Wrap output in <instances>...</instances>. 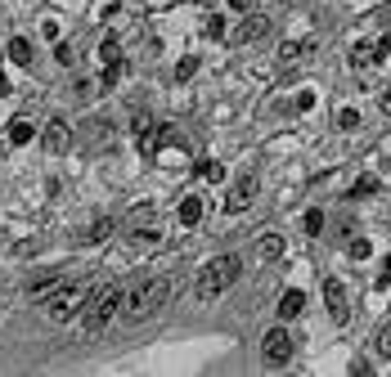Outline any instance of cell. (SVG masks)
I'll use <instances>...</instances> for the list:
<instances>
[{"instance_id":"obj_1","label":"cell","mask_w":391,"mask_h":377,"mask_svg":"<svg viewBox=\"0 0 391 377\" xmlns=\"http://www.w3.org/2000/svg\"><path fill=\"white\" fill-rule=\"evenodd\" d=\"M117 310H121V283H100V288H90V297H85V306H81V328H85V337H100Z\"/></svg>"},{"instance_id":"obj_2","label":"cell","mask_w":391,"mask_h":377,"mask_svg":"<svg viewBox=\"0 0 391 377\" xmlns=\"http://www.w3.org/2000/svg\"><path fill=\"white\" fill-rule=\"evenodd\" d=\"M239 274H243V257L225 252V257H216V261L203 265V274H198V283H193V292H198V301H216L229 283H239Z\"/></svg>"},{"instance_id":"obj_3","label":"cell","mask_w":391,"mask_h":377,"mask_svg":"<svg viewBox=\"0 0 391 377\" xmlns=\"http://www.w3.org/2000/svg\"><path fill=\"white\" fill-rule=\"evenodd\" d=\"M167 297H171V283H167V278H140V283L126 292V319H131V323L153 319V314L167 306Z\"/></svg>"},{"instance_id":"obj_4","label":"cell","mask_w":391,"mask_h":377,"mask_svg":"<svg viewBox=\"0 0 391 377\" xmlns=\"http://www.w3.org/2000/svg\"><path fill=\"white\" fill-rule=\"evenodd\" d=\"M85 297H90V283H85V278H77V283H68L64 292H59V297H50V306H45V314H50L54 323H64V319H72V314H81Z\"/></svg>"},{"instance_id":"obj_5","label":"cell","mask_w":391,"mask_h":377,"mask_svg":"<svg viewBox=\"0 0 391 377\" xmlns=\"http://www.w3.org/2000/svg\"><path fill=\"white\" fill-rule=\"evenodd\" d=\"M292 337H288V328H270V333L261 337V359L265 364H288L292 359Z\"/></svg>"},{"instance_id":"obj_6","label":"cell","mask_w":391,"mask_h":377,"mask_svg":"<svg viewBox=\"0 0 391 377\" xmlns=\"http://www.w3.org/2000/svg\"><path fill=\"white\" fill-rule=\"evenodd\" d=\"M324 301H328V314H333V323H347V319H351L347 288H342L337 278H328V283H324Z\"/></svg>"},{"instance_id":"obj_7","label":"cell","mask_w":391,"mask_h":377,"mask_svg":"<svg viewBox=\"0 0 391 377\" xmlns=\"http://www.w3.org/2000/svg\"><path fill=\"white\" fill-rule=\"evenodd\" d=\"M41 144H45L50 153H68V144H72V126H68L64 117H54L50 126L41 130Z\"/></svg>"},{"instance_id":"obj_8","label":"cell","mask_w":391,"mask_h":377,"mask_svg":"<svg viewBox=\"0 0 391 377\" xmlns=\"http://www.w3.org/2000/svg\"><path fill=\"white\" fill-rule=\"evenodd\" d=\"M157 238V211L153 206H144V211H136V221H131V242H153Z\"/></svg>"},{"instance_id":"obj_9","label":"cell","mask_w":391,"mask_h":377,"mask_svg":"<svg viewBox=\"0 0 391 377\" xmlns=\"http://www.w3.org/2000/svg\"><path fill=\"white\" fill-rule=\"evenodd\" d=\"M265 36H270V18L265 14H248V23L234 32V41L239 45H256V41H265Z\"/></svg>"},{"instance_id":"obj_10","label":"cell","mask_w":391,"mask_h":377,"mask_svg":"<svg viewBox=\"0 0 391 377\" xmlns=\"http://www.w3.org/2000/svg\"><path fill=\"white\" fill-rule=\"evenodd\" d=\"M167 140H176V130H171V126H149L144 135H136V144H140V153H144V157H157Z\"/></svg>"},{"instance_id":"obj_11","label":"cell","mask_w":391,"mask_h":377,"mask_svg":"<svg viewBox=\"0 0 391 377\" xmlns=\"http://www.w3.org/2000/svg\"><path fill=\"white\" fill-rule=\"evenodd\" d=\"M252 198H256V175L248 171V175H239V185H234V189H229L225 206H229V211H243V206H248Z\"/></svg>"},{"instance_id":"obj_12","label":"cell","mask_w":391,"mask_h":377,"mask_svg":"<svg viewBox=\"0 0 391 377\" xmlns=\"http://www.w3.org/2000/svg\"><path fill=\"white\" fill-rule=\"evenodd\" d=\"M279 257H284V238L275 229H261L256 234V261H279Z\"/></svg>"},{"instance_id":"obj_13","label":"cell","mask_w":391,"mask_h":377,"mask_svg":"<svg viewBox=\"0 0 391 377\" xmlns=\"http://www.w3.org/2000/svg\"><path fill=\"white\" fill-rule=\"evenodd\" d=\"M54 288H64V270H45L41 278H32V283H28V297L41 301V297H50Z\"/></svg>"},{"instance_id":"obj_14","label":"cell","mask_w":391,"mask_h":377,"mask_svg":"<svg viewBox=\"0 0 391 377\" xmlns=\"http://www.w3.org/2000/svg\"><path fill=\"white\" fill-rule=\"evenodd\" d=\"M306 310V292H297V288H288L284 297H279V319H297V314Z\"/></svg>"},{"instance_id":"obj_15","label":"cell","mask_w":391,"mask_h":377,"mask_svg":"<svg viewBox=\"0 0 391 377\" xmlns=\"http://www.w3.org/2000/svg\"><path fill=\"white\" fill-rule=\"evenodd\" d=\"M198 221H203V198H198V193L180 198V225H185V229H193Z\"/></svg>"},{"instance_id":"obj_16","label":"cell","mask_w":391,"mask_h":377,"mask_svg":"<svg viewBox=\"0 0 391 377\" xmlns=\"http://www.w3.org/2000/svg\"><path fill=\"white\" fill-rule=\"evenodd\" d=\"M315 50V41H288L284 50H279V63L292 68V63H301V54H311Z\"/></svg>"},{"instance_id":"obj_17","label":"cell","mask_w":391,"mask_h":377,"mask_svg":"<svg viewBox=\"0 0 391 377\" xmlns=\"http://www.w3.org/2000/svg\"><path fill=\"white\" fill-rule=\"evenodd\" d=\"M351 63H356V68L378 63V41H360V45H351Z\"/></svg>"},{"instance_id":"obj_18","label":"cell","mask_w":391,"mask_h":377,"mask_svg":"<svg viewBox=\"0 0 391 377\" xmlns=\"http://www.w3.org/2000/svg\"><path fill=\"white\" fill-rule=\"evenodd\" d=\"M121 63V45H117V36H104L100 41V68H117Z\"/></svg>"},{"instance_id":"obj_19","label":"cell","mask_w":391,"mask_h":377,"mask_svg":"<svg viewBox=\"0 0 391 377\" xmlns=\"http://www.w3.org/2000/svg\"><path fill=\"white\" fill-rule=\"evenodd\" d=\"M9 58H14L18 68H32V41L28 36H14V41H9Z\"/></svg>"},{"instance_id":"obj_20","label":"cell","mask_w":391,"mask_h":377,"mask_svg":"<svg viewBox=\"0 0 391 377\" xmlns=\"http://www.w3.org/2000/svg\"><path fill=\"white\" fill-rule=\"evenodd\" d=\"M32 135H36V130H32L28 117H14V121H9V144H32Z\"/></svg>"},{"instance_id":"obj_21","label":"cell","mask_w":391,"mask_h":377,"mask_svg":"<svg viewBox=\"0 0 391 377\" xmlns=\"http://www.w3.org/2000/svg\"><path fill=\"white\" fill-rule=\"evenodd\" d=\"M193 171H198V180H207V185H221V180H225V166L212 162V157H207V162H198Z\"/></svg>"},{"instance_id":"obj_22","label":"cell","mask_w":391,"mask_h":377,"mask_svg":"<svg viewBox=\"0 0 391 377\" xmlns=\"http://www.w3.org/2000/svg\"><path fill=\"white\" fill-rule=\"evenodd\" d=\"M373 193H378V175H360L356 189H351V202L356 198H373Z\"/></svg>"},{"instance_id":"obj_23","label":"cell","mask_w":391,"mask_h":377,"mask_svg":"<svg viewBox=\"0 0 391 377\" xmlns=\"http://www.w3.org/2000/svg\"><path fill=\"white\" fill-rule=\"evenodd\" d=\"M373 350H378L383 359H391V323H383V328H378V337H373Z\"/></svg>"},{"instance_id":"obj_24","label":"cell","mask_w":391,"mask_h":377,"mask_svg":"<svg viewBox=\"0 0 391 377\" xmlns=\"http://www.w3.org/2000/svg\"><path fill=\"white\" fill-rule=\"evenodd\" d=\"M337 126H342V130H356V126H360V113H356V108H342V113H337Z\"/></svg>"},{"instance_id":"obj_25","label":"cell","mask_w":391,"mask_h":377,"mask_svg":"<svg viewBox=\"0 0 391 377\" xmlns=\"http://www.w3.org/2000/svg\"><path fill=\"white\" fill-rule=\"evenodd\" d=\"M207 36H212V41H221V36H225V18L221 14H212V18H207V27H203Z\"/></svg>"},{"instance_id":"obj_26","label":"cell","mask_w":391,"mask_h":377,"mask_svg":"<svg viewBox=\"0 0 391 377\" xmlns=\"http://www.w3.org/2000/svg\"><path fill=\"white\" fill-rule=\"evenodd\" d=\"M193 72H198V58H180V68H176V81H189Z\"/></svg>"},{"instance_id":"obj_27","label":"cell","mask_w":391,"mask_h":377,"mask_svg":"<svg viewBox=\"0 0 391 377\" xmlns=\"http://www.w3.org/2000/svg\"><path fill=\"white\" fill-rule=\"evenodd\" d=\"M108 234H113V221H100V225L90 229V238H85V242H104Z\"/></svg>"},{"instance_id":"obj_28","label":"cell","mask_w":391,"mask_h":377,"mask_svg":"<svg viewBox=\"0 0 391 377\" xmlns=\"http://www.w3.org/2000/svg\"><path fill=\"white\" fill-rule=\"evenodd\" d=\"M347 252H351V257H356V261H364V257H369V252H373V247H369V238H356V242H351V247H347Z\"/></svg>"},{"instance_id":"obj_29","label":"cell","mask_w":391,"mask_h":377,"mask_svg":"<svg viewBox=\"0 0 391 377\" xmlns=\"http://www.w3.org/2000/svg\"><path fill=\"white\" fill-rule=\"evenodd\" d=\"M288 108H292V113H311V108H315V94H297Z\"/></svg>"},{"instance_id":"obj_30","label":"cell","mask_w":391,"mask_h":377,"mask_svg":"<svg viewBox=\"0 0 391 377\" xmlns=\"http://www.w3.org/2000/svg\"><path fill=\"white\" fill-rule=\"evenodd\" d=\"M100 81H104V90H113L117 81H121V63H117V68H104V77H100Z\"/></svg>"},{"instance_id":"obj_31","label":"cell","mask_w":391,"mask_h":377,"mask_svg":"<svg viewBox=\"0 0 391 377\" xmlns=\"http://www.w3.org/2000/svg\"><path fill=\"white\" fill-rule=\"evenodd\" d=\"M324 229V211H306V234H320Z\"/></svg>"},{"instance_id":"obj_32","label":"cell","mask_w":391,"mask_h":377,"mask_svg":"<svg viewBox=\"0 0 391 377\" xmlns=\"http://www.w3.org/2000/svg\"><path fill=\"white\" fill-rule=\"evenodd\" d=\"M149 126H153V117H149V113H136V121H131V130H136V135H144Z\"/></svg>"},{"instance_id":"obj_33","label":"cell","mask_w":391,"mask_h":377,"mask_svg":"<svg viewBox=\"0 0 391 377\" xmlns=\"http://www.w3.org/2000/svg\"><path fill=\"white\" fill-rule=\"evenodd\" d=\"M54 58L68 68V63H72V45H64V41H59V45H54Z\"/></svg>"},{"instance_id":"obj_34","label":"cell","mask_w":391,"mask_h":377,"mask_svg":"<svg viewBox=\"0 0 391 377\" xmlns=\"http://www.w3.org/2000/svg\"><path fill=\"white\" fill-rule=\"evenodd\" d=\"M387 54H391V32L378 36V58H387Z\"/></svg>"},{"instance_id":"obj_35","label":"cell","mask_w":391,"mask_h":377,"mask_svg":"<svg viewBox=\"0 0 391 377\" xmlns=\"http://www.w3.org/2000/svg\"><path fill=\"white\" fill-rule=\"evenodd\" d=\"M378 108H383V113H387V117H391V90H387V94H383V99H378Z\"/></svg>"},{"instance_id":"obj_36","label":"cell","mask_w":391,"mask_h":377,"mask_svg":"<svg viewBox=\"0 0 391 377\" xmlns=\"http://www.w3.org/2000/svg\"><path fill=\"white\" fill-rule=\"evenodd\" d=\"M248 5H252V0H229V9H239V14H243Z\"/></svg>"},{"instance_id":"obj_37","label":"cell","mask_w":391,"mask_h":377,"mask_svg":"<svg viewBox=\"0 0 391 377\" xmlns=\"http://www.w3.org/2000/svg\"><path fill=\"white\" fill-rule=\"evenodd\" d=\"M0 94H9V77H5V72H0Z\"/></svg>"}]
</instances>
